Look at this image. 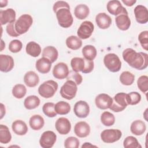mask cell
<instances>
[{"instance_id":"obj_1","label":"cell","mask_w":148,"mask_h":148,"mask_svg":"<svg viewBox=\"0 0 148 148\" xmlns=\"http://www.w3.org/2000/svg\"><path fill=\"white\" fill-rule=\"evenodd\" d=\"M123 60L128 64L138 70L146 69L148 65L147 54L143 52H136L132 48L125 49L122 53Z\"/></svg>"},{"instance_id":"obj_2","label":"cell","mask_w":148,"mask_h":148,"mask_svg":"<svg viewBox=\"0 0 148 148\" xmlns=\"http://www.w3.org/2000/svg\"><path fill=\"white\" fill-rule=\"evenodd\" d=\"M58 84L53 80H49L42 83L38 88L39 94L44 98L53 97L58 90Z\"/></svg>"},{"instance_id":"obj_3","label":"cell","mask_w":148,"mask_h":148,"mask_svg":"<svg viewBox=\"0 0 148 148\" xmlns=\"http://www.w3.org/2000/svg\"><path fill=\"white\" fill-rule=\"evenodd\" d=\"M58 24L65 28L70 27L73 22V18L69 9L64 8L56 12Z\"/></svg>"},{"instance_id":"obj_4","label":"cell","mask_w":148,"mask_h":148,"mask_svg":"<svg viewBox=\"0 0 148 148\" xmlns=\"http://www.w3.org/2000/svg\"><path fill=\"white\" fill-rule=\"evenodd\" d=\"M33 23V18L31 16L28 14H24L20 16L16 20L14 27L16 32L22 35L26 33Z\"/></svg>"},{"instance_id":"obj_5","label":"cell","mask_w":148,"mask_h":148,"mask_svg":"<svg viewBox=\"0 0 148 148\" xmlns=\"http://www.w3.org/2000/svg\"><path fill=\"white\" fill-rule=\"evenodd\" d=\"M103 63L106 68L112 72H119L121 68V62L118 56L114 53H109L105 56Z\"/></svg>"},{"instance_id":"obj_6","label":"cell","mask_w":148,"mask_h":148,"mask_svg":"<svg viewBox=\"0 0 148 148\" xmlns=\"http://www.w3.org/2000/svg\"><path fill=\"white\" fill-rule=\"evenodd\" d=\"M77 91V87L76 83L73 80H67L61 87L60 92L62 98L71 100L75 97Z\"/></svg>"},{"instance_id":"obj_7","label":"cell","mask_w":148,"mask_h":148,"mask_svg":"<svg viewBox=\"0 0 148 148\" xmlns=\"http://www.w3.org/2000/svg\"><path fill=\"white\" fill-rule=\"evenodd\" d=\"M126 95L127 94L125 92L116 94L113 98V102L109 109L114 112H120L124 110L128 105Z\"/></svg>"},{"instance_id":"obj_8","label":"cell","mask_w":148,"mask_h":148,"mask_svg":"<svg viewBox=\"0 0 148 148\" xmlns=\"http://www.w3.org/2000/svg\"><path fill=\"white\" fill-rule=\"evenodd\" d=\"M122 136V132L118 129H106L101 133L102 140L106 143H112L118 141Z\"/></svg>"},{"instance_id":"obj_9","label":"cell","mask_w":148,"mask_h":148,"mask_svg":"<svg viewBox=\"0 0 148 148\" xmlns=\"http://www.w3.org/2000/svg\"><path fill=\"white\" fill-rule=\"evenodd\" d=\"M94 29L93 23L90 21H84L79 26L77 31V36L80 39H86L89 38Z\"/></svg>"},{"instance_id":"obj_10","label":"cell","mask_w":148,"mask_h":148,"mask_svg":"<svg viewBox=\"0 0 148 148\" xmlns=\"http://www.w3.org/2000/svg\"><path fill=\"white\" fill-rule=\"evenodd\" d=\"M56 140L57 135L53 131H46L41 135L39 144L43 148H51L54 146Z\"/></svg>"},{"instance_id":"obj_11","label":"cell","mask_w":148,"mask_h":148,"mask_svg":"<svg viewBox=\"0 0 148 148\" xmlns=\"http://www.w3.org/2000/svg\"><path fill=\"white\" fill-rule=\"evenodd\" d=\"M113 102V98L108 94L102 93L98 94L95 99L96 106L102 110L109 109Z\"/></svg>"},{"instance_id":"obj_12","label":"cell","mask_w":148,"mask_h":148,"mask_svg":"<svg viewBox=\"0 0 148 148\" xmlns=\"http://www.w3.org/2000/svg\"><path fill=\"white\" fill-rule=\"evenodd\" d=\"M73 112L79 118H86L90 113V106L84 101H79L74 105Z\"/></svg>"},{"instance_id":"obj_13","label":"cell","mask_w":148,"mask_h":148,"mask_svg":"<svg viewBox=\"0 0 148 148\" xmlns=\"http://www.w3.org/2000/svg\"><path fill=\"white\" fill-rule=\"evenodd\" d=\"M69 73L68 65L64 62H59L53 68V75L57 79H64L66 78Z\"/></svg>"},{"instance_id":"obj_14","label":"cell","mask_w":148,"mask_h":148,"mask_svg":"<svg viewBox=\"0 0 148 148\" xmlns=\"http://www.w3.org/2000/svg\"><path fill=\"white\" fill-rule=\"evenodd\" d=\"M55 127L57 132L61 135H66L71 130V124L67 118L61 117L56 121Z\"/></svg>"},{"instance_id":"obj_15","label":"cell","mask_w":148,"mask_h":148,"mask_svg":"<svg viewBox=\"0 0 148 148\" xmlns=\"http://www.w3.org/2000/svg\"><path fill=\"white\" fill-rule=\"evenodd\" d=\"M136 21L141 24H146L148 21V12L146 7L142 5H137L134 10Z\"/></svg>"},{"instance_id":"obj_16","label":"cell","mask_w":148,"mask_h":148,"mask_svg":"<svg viewBox=\"0 0 148 148\" xmlns=\"http://www.w3.org/2000/svg\"><path fill=\"white\" fill-rule=\"evenodd\" d=\"M106 8L109 13L116 16L121 13L127 12L126 9L122 6L121 2L118 0L109 1L107 3Z\"/></svg>"},{"instance_id":"obj_17","label":"cell","mask_w":148,"mask_h":148,"mask_svg":"<svg viewBox=\"0 0 148 148\" xmlns=\"http://www.w3.org/2000/svg\"><path fill=\"white\" fill-rule=\"evenodd\" d=\"M16 12L12 8L0 10V23L1 25L7 23H14L16 21Z\"/></svg>"},{"instance_id":"obj_18","label":"cell","mask_w":148,"mask_h":148,"mask_svg":"<svg viewBox=\"0 0 148 148\" xmlns=\"http://www.w3.org/2000/svg\"><path fill=\"white\" fill-rule=\"evenodd\" d=\"M115 22L117 28L121 31H126L131 25V20L128 16V12L121 13L116 16Z\"/></svg>"},{"instance_id":"obj_19","label":"cell","mask_w":148,"mask_h":148,"mask_svg":"<svg viewBox=\"0 0 148 148\" xmlns=\"http://www.w3.org/2000/svg\"><path fill=\"white\" fill-rule=\"evenodd\" d=\"M14 65L13 57L9 55H0V70L3 72H8L12 70Z\"/></svg>"},{"instance_id":"obj_20","label":"cell","mask_w":148,"mask_h":148,"mask_svg":"<svg viewBox=\"0 0 148 148\" xmlns=\"http://www.w3.org/2000/svg\"><path fill=\"white\" fill-rule=\"evenodd\" d=\"M90 127L86 121H79L74 127V132L79 138H85L90 133Z\"/></svg>"},{"instance_id":"obj_21","label":"cell","mask_w":148,"mask_h":148,"mask_svg":"<svg viewBox=\"0 0 148 148\" xmlns=\"http://www.w3.org/2000/svg\"><path fill=\"white\" fill-rule=\"evenodd\" d=\"M95 22L99 28L105 29L110 26L112 18L105 13H99L95 17Z\"/></svg>"},{"instance_id":"obj_22","label":"cell","mask_w":148,"mask_h":148,"mask_svg":"<svg viewBox=\"0 0 148 148\" xmlns=\"http://www.w3.org/2000/svg\"><path fill=\"white\" fill-rule=\"evenodd\" d=\"M51 64V62L49 59L45 57H42L36 61L35 67L39 72L45 74L50 72Z\"/></svg>"},{"instance_id":"obj_23","label":"cell","mask_w":148,"mask_h":148,"mask_svg":"<svg viewBox=\"0 0 148 148\" xmlns=\"http://www.w3.org/2000/svg\"><path fill=\"white\" fill-rule=\"evenodd\" d=\"M24 82L29 87L36 86L39 82V77L34 71L27 72L24 76Z\"/></svg>"},{"instance_id":"obj_24","label":"cell","mask_w":148,"mask_h":148,"mask_svg":"<svg viewBox=\"0 0 148 148\" xmlns=\"http://www.w3.org/2000/svg\"><path fill=\"white\" fill-rule=\"evenodd\" d=\"M13 131L17 135H24L28 132V127L26 123L21 120H17L13 122L12 124Z\"/></svg>"},{"instance_id":"obj_25","label":"cell","mask_w":148,"mask_h":148,"mask_svg":"<svg viewBox=\"0 0 148 148\" xmlns=\"http://www.w3.org/2000/svg\"><path fill=\"white\" fill-rule=\"evenodd\" d=\"M146 130V126L145 123L140 120H137L134 121L130 127L131 132L136 136L142 135L145 133Z\"/></svg>"},{"instance_id":"obj_26","label":"cell","mask_w":148,"mask_h":148,"mask_svg":"<svg viewBox=\"0 0 148 148\" xmlns=\"http://www.w3.org/2000/svg\"><path fill=\"white\" fill-rule=\"evenodd\" d=\"M58 52L57 49L52 46H49L45 47L42 51V57L49 59L51 63L54 62L58 58Z\"/></svg>"},{"instance_id":"obj_27","label":"cell","mask_w":148,"mask_h":148,"mask_svg":"<svg viewBox=\"0 0 148 148\" xmlns=\"http://www.w3.org/2000/svg\"><path fill=\"white\" fill-rule=\"evenodd\" d=\"M29 124L33 130L38 131L43 128L45 124V120L42 116L39 114H34L30 117Z\"/></svg>"},{"instance_id":"obj_28","label":"cell","mask_w":148,"mask_h":148,"mask_svg":"<svg viewBox=\"0 0 148 148\" xmlns=\"http://www.w3.org/2000/svg\"><path fill=\"white\" fill-rule=\"evenodd\" d=\"M89 13V8L85 4L77 5L74 9V14L79 20L85 19L88 16Z\"/></svg>"},{"instance_id":"obj_29","label":"cell","mask_w":148,"mask_h":148,"mask_svg":"<svg viewBox=\"0 0 148 148\" xmlns=\"http://www.w3.org/2000/svg\"><path fill=\"white\" fill-rule=\"evenodd\" d=\"M25 51L29 56L33 57H37L41 53V47L38 43L34 41H31L27 44Z\"/></svg>"},{"instance_id":"obj_30","label":"cell","mask_w":148,"mask_h":148,"mask_svg":"<svg viewBox=\"0 0 148 148\" xmlns=\"http://www.w3.org/2000/svg\"><path fill=\"white\" fill-rule=\"evenodd\" d=\"M84 58L90 61H93L97 56V51L96 48L91 45H86L82 50Z\"/></svg>"},{"instance_id":"obj_31","label":"cell","mask_w":148,"mask_h":148,"mask_svg":"<svg viewBox=\"0 0 148 148\" xmlns=\"http://www.w3.org/2000/svg\"><path fill=\"white\" fill-rule=\"evenodd\" d=\"M66 46L73 50H76L80 49L82 46V40L76 36L71 35L68 37L65 41Z\"/></svg>"},{"instance_id":"obj_32","label":"cell","mask_w":148,"mask_h":148,"mask_svg":"<svg viewBox=\"0 0 148 148\" xmlns=\"http://www.w3.org/2000/svg\"><path fill=\"white\" fill-rule=\"evenodd\" d=\"M40 99L36 95L28 96L24 101V106L28 110L34 109L40 105Z\"/></svg>"},{"instance_id":"obj_33","label":"cell","mask_w":148,"mask_h":148,"mask_svg":"<svg viewBox=\"0 0 148 148\" xmlns=\"http://www.w3.org/2000/svg\"><path fill=\"white\" fill-rule=\"evenodd\" d=\"M71 66L74 72H82L85 66V59L81 57H74L71 61Z\"/></svg>"},{"instance_id":"obj_34","label":"cell","mask_w":148,"mask_h":148,"mask_svg":"<svg viewBox=\"0 0 148 148\" xmlns=\"http://www.w3.org/2000/svg\"><path fill=\"white\" fill-rule=\"evenodd\" d=\"M12 135L9 128L3 124L0 125V142L2 144H7L10 142Z\"/></svg>"},{"instance_id":"obj_35","label":"cell","mask_w":148,"mask_h":148,"mask_svg":"<svg viewBox=\"0 0 148 148\" xmlns=\"http://www.w3.org/2000/svg\"><path fill=\"white\" fill-rule=\"evenodd\" d=\"M54 109L57 114L65 115L69 113L71 111V106L69 103L61 101L58 102L55 105Z\"/></svg>"},{"instance_id":"obj_36","label":"cell","mask_w":148,"mask_h":148,"mask_svg":"<svg viewBox=\"0 0 148 148\" xmlns=\"http://www.w3.org/2000/svg\"><path fill=\"white\" fill-rule=\"evenodd\" d=\"M135 80V76L129 71L123 72L120 76V81L121 83L125 86H131Z\"/></svg>"},{"instance_id":"obj_37","label":"cell","mask_w":148,"mask_h":148,"mask_svg":"<svg viewBox=\"0 0 148 148\" xmlns=\"http://www.w3.org/2000/svg\"><path fill=\"white\" fill-rule=\"evenodd\" d=\"M12 95L17 99L23 98L27 93L25 86L22 84H17L12 88Z\"/></svg>"},{"instance_id":"obj_38","label":"cell","mask_w":148,"mask_h":148,"mask_svg":"<svg viewBox=\"0 0 148 148\" xmlns=\"http://www.w3.org/2000/svg\"><path fill=\"white\" fill-rule=\"evenodd\" d=\"M101 121L105 126L110 127L114 124L115 117L113 114L106 111L102 113L101 116Z\"/></svg>"},{"instance_id":"obj_39","label":"cell","mask_w":148,"mask_h":148,"mask_svg":"<svg viewBox=\"0 0 148 148\" xmlns=\"http://www.w3.org/2000/svg\"><path fill=\"white\" fill-rule=\"evenodd\" d=\"M141 100L140 94L136 91H132L126 95V101L128 105H135L140 102Z\"/></svg>"},{"instance_id":"obj_40","label":"cell","mask_w":148,"mask_h":148,"mask_svg":"<svg viewBox=\"0 0 148 148\" xmlns=\"http://www.w3.org/2000/svg\"><path fill=\"white\" fill-rule=\"evenodd\" d=\"M123 146L125 148H139L142 147L137 139L133 136H128L123 141Z\"/></svg>"},{"instance_id":"obj_41","label":"cell","mask_w":148,"mask_h":148,"mask_svg":"<svg viewBox=\"0 0 148 148\" xmlns=\"http://www.w3.org/2000/svg\"><path fill=\"white\" fill-rule=\"evenodd\" d=\"M55 104L53 102H46L42 107V111L44 114L49 117H54L57 116L54 109Z\"/></svg>"},{"instance_id":"obj_42","label":"cell","mask_w":148,"mask_h":148,"mask_svg":"<svg viewBox=\"0 0 148 148\" xmlns=\"http://www.w3.org/2000/svg\"><path fill=\"white\" fill-rule=\"evenodd\" d=\"M138 88L142 92H146L148 91V77L146 75L140 76L137 80Z\"/></svg>"},{"instance_id":"obj_43","label":"cell","mask_w":148,"mask_h":148,"mask_svg":"<svg viewBox=\"0 0 148 148\" xmlns=\"http://www.w3.org/2000/svg\"><path fill=\"white\" fill-rule=\"evenodd\" d=\"M23 47L22 42L18 39L12 40L9 45V50L13 53H16L21 51Z\"/></svg>"},{"instance_id":"obj_44","label":"cell","mask_w":148,"mask_h":148,"mask_svg":"<svg viewBox=\"0 0 148 148\" xmlns=\"http://www.w3.org/2000/svg\"><path fill=\"white\" fill-rule=\"evenodd\" d=\"M79 139L74 136L67 138L64 142V147L65 148H78L79 146Z\"/></svg>"},{"instance_id":"obj_45","label":"cell","mask_w":148,"mask_h":148,"mask_svg":"<svg viewBox=\"0 0 148 148\" xmlns=\"http://www.w3.org/2000/svg\"><path fill=\"white\" fill-rule=\"evenodd\" d=\"M138 40L142 48L145 50L148 49V31H143L138 35Z\"/></svg>"},{"instance_id":"obj_46","label":"cell","mask_w":148,"mask_h":148,"mask_svg":"<svg viewBox=\"0 0 148 148\" xmlns=\"http://www.w3.org/2000/svg\"><path fill=\"white\" fill-rule=\"evenodd\" d=\"M69 76L68 75L66 77L68 80H71L74 81L76 84L77 85H80L82 81H83V77L80 74H79L78 72H74L73 71L72 72H69Z\"/></svg>"},{"instance_id":"obj_47","label":"cell","mask_w":148,"mask_h":148,"mask_svg":"<svg viewBox=\"0 0 148 148\" xmlns=\"http://www.w3.org/2000/svg\"><path fill=\"white\" fill-rule=\"evenodd\" d=\"M14 24H15V22L14 23H9L7 25L6 28V31L7 34L12 37H17L19 35H20V34H18L15 29L14 27Z\"/></svg>"},{"instance_id":"obj_48","label":"cell","mask_w":148,"mask_h":148,"mask_svg":"<svg viewBox=\"0 0 148 148\" xmlns=\"http://www.w3.org/2000/svg\"><path fill=\"white\" fill-rule=\"evenodd\" d=\"M68 8V9H70V6L66 2L62 1H57L56 3H54V4L53 5V9L54 12L56 13V12L58 9H61V8Z\"/></svg>"},{"instance_id":"obj_49","label":"cell","mask_w":148,"mask_h":148,"mask_svg":"<svg viewBox=\"0 0 148 148\" xmlns=\"http://www.w3.org/2000/svg\"><path fill=\"white\" fill-rule=\"evenodd\" d=\"M94 68V63L93 61H90L85 59V66L83 71L82 72L83 73H90Z\"/></svg>"},{"instance_id":"obj_50","label":"cell","mask_w":148,"mask_h":148,"mask_svg":"<svg viewBox=\"0 0 148 148\" xmlns=\"http://www.w3.org/2000/svg\"><path fill=\"white\" fill-rule=\"evenodd\" d=\"M121 2L127 6H132L136 2V0H122Z\"/></svg>"},{"instance_id":"obj_51","label":"cell","mask_w":148,"mask_h":148,"mask_svg":"<svg viewBox=\"0 0 148 148\" xmlns=\"http://www.w3.org/2000/svg\"><path fill=\"white\" fill-rule=\"evenodd\" d=\"M5 113H6L5 107L2 103H1V117H0L1 119H2L3 117L5 116Z\"/></svg>"},{"instance_id":"obj_52","label":"cell","mask_w":148,"mask_h":148,"mask_svg":"<svg viewBox=\"0 0 148 148\" xmlns=\"http://www.w3.org/2000/svg\"><path fill=\"white\" fill-rule=\"evenodd\" d=\"M97 147V146H95V145H93L92 144H91L89 142H85L82 146V148H84V147Z\"/></svg>"},{"instance_id":"obj_53","label":"cell","mask_w":148,"mask_h":148,"mask_svg":"<svg viewBox=\"0 0 148 148\" xmlns=\"http://www.w3.org/2000/svg\"><path fill=\"white\" fill-rule=\"evenodd\" d=\"M8 1L7 0H1L0 1V7L3 8L7 6Z\"/></svg>"},{"instance_id":"obj_54","label":"cell","mask_w":148,"mask_h":148,"mask_svg":"<svg viewBox=\"0 0 148 148\" xmlns=\"http://www.w3.org/2000/svg\"><path fill=\"white\" fill-rule=\"evenodd\" d=\"M1 51L3 50V49L5 47V43L3 42V40L2 39H1Z\"/></svg>"}]
</instances>
